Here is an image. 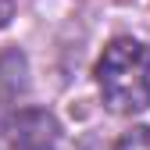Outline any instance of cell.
<instances>
[{
	"mask_svg": "<svg viewBox=\"0 0 150 150\" xmlns=\"http://www.w3.org/2000/svg\"><path fill=\"white\" fill-rule=\"evenodd\" d=\"M97 86L115 115H139L150 107V47L139 40L107 43L97 61Z\"/></svg>",
	"mask_w": 150,
	"mask_h": 150,
	"instance_id": "cell-1",
	"label": "cell"
},
{
	"mask_svg": "<svg viewBox=\"0 0 150 150\" xmlns=\"http://www.w3.org/2000/svg\"><path fill=\"white\" fill-rule=\"evenodd\" d=\"M0 139L7 150H57L61 125L43 107H22L0 122Z\"/></svg>",
	"mask_w": 150,
	"mask_h": 150,
	"instance_id": "cell-2",
	"label": "cell"
},
{
	"mask_svg": "<svg viewBox=\"0 0 150 150\" xmlns=\"http://www.w3.org/2000/svg\"><path fill=\"white\" fill-rule=\"evenodd\" d=\"M29 68H25V57L22 50H4L0 54V104H11L18 93H25L29 86Z\"/></svg>",
	"mask_w": 150,
	"mask_h": 150,
	"instance_id": "cell-3",
	"label": "cell"
},
{
	"mask_svg": "<svg viewBox=\"0 0 150 150\" xmlns=\"http://www.w3.org/2000/svg\"><path fill=\"white\" fill-rule=\"evenodd\" d=\"M115 150H150V125H132L115 143Z\"/></svg>",
	"mask_w": 150,
	"mask_h": 150,
	"instance_id": "cell-4",
	"label": "cell"
},
{
	"mask_svg": "<svg viewBox=\"0 0 150 150\" xmlns=\"http://www.w3.org/2000/svg\"><path fill=\"white\" fill-rule=\"evenodd\" d=\"M14 18V0H0V29Z\"/></svg>",
	"mask_w": 150,
	"mask_h": 150,
	"instance_id": "cell-5",
	"label": "cell"
}]
</instances>
